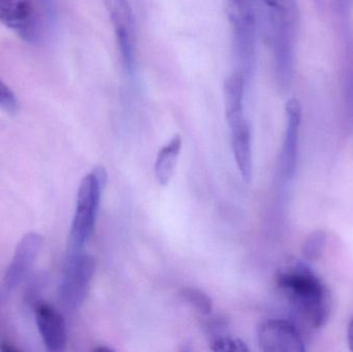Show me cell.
<instances>
[{"label": "cell", "mask_w": 353, "mask_h": 352, "mask_svg": "<svg viewBox=\"0 0 353 352\" xmlns=\"http://www.w3.org/2000/svg\"><path fill=\"white\" fill-rule=\"evenodd\" d=\"M277 284L311 327L325 326L331 312L329 291L310 269L288 267L278 274Z\"/></svg>", "instance_id": "6da1fadb"}, {"label": "cell", "mask_w": 353, "mask_h": 352, "mask_svg": "<svg viewBox=\"0 0 353 352\" xmlns=\"http://www.w3.org/2000/svg\"><path fill=\"white\" fill-rule=\"evenodd\" d=\"M108 181L107 171L95 167L85 176L79 187L76 212L68 238V254L83 251L97 223L101 194Z\"/></svg>", "instance_id": "7a4b0ae2"}, {"label": "cell", "mask_w": 353, "mask_h": 352, "mask_svg": "<svg viewBox=\"0 0 353 352\" xmlns=\"http://www.w3.org/2000/svg\"><path fill=\"white\" fill-rule=\"evenodd\" d=\"M228 14L232 30L234 55L246 80L250 78L256 61L257 16L253 0H228Z\"/></svg>", "instance_id": "3957f363"}, {"label": "cell", "mask_w": 353, "mask_h": 352, "mask_svg": "<svg viewBox=\"0 0 353 352\" xmlns=\"http://www.w3.org/2000/svg\"><path fill=\"white\" fill-rule=\"evenodd\" d=\"M92 256L84 252L68 254L60 284V299L68 310H78L86 300L94 275Z\"/></svg>", "instance_id": "277c9868"}, {"label": "cell", "mask_w": 353, "mask_h": 352, "mask_svg": "<svg viewBox=\"0 0 353 352\" xmlns=\"http://www.w3.org/2000/svg\"><path fill=\"white\" fill-rule=\"evenodd\" d=\"M115 32L116 43L126 70L136 63L137 33L134 14L128 0H101Z\"/></svg>", "instance_id": "5b68a950"}, {"label": "cell", "mask_w": 353, "mask_h": 352, "mask_svg": "<svg viewBox=\"0 0 353 352\" xmlns=\"http://www.w3.org/2000/svg\"><path fill=\"white\" fill-rule=\"evenodd\" d=\"M257 342L265 352L306 351L302 335L296 327L284 320H269L257 329Z\"/></svg>", "instance_id": "8992f818"}, {"label": "cell", "mask_w": 353, "mask_h": 352, "mask_svg": "<svg viewBox=\"0 0 353 352\" xmlns=\"http://www.w3.org/2000/svg\"><path fill=\"white\" fill-rule=\"evenodd\" d=\"M0 21L29 43L39 37L37 12L31 0H0Z\"/></svg>", "instance_id": "52a82bcc"}, {"label": "cell", "mask_w": 353, "mask_h": 352, "mask_svg": "<svg viewBox=\"0 0 353 352\" xmlns=\"http://www.w3.org/2000/svg\"><path fill=\"white\" fill-rule=\"evenodd\" d=\"M41 247V236L34 231L26 234L21 239L4 276L6 291H14L28 275L37 260Z\"/></svg>", "instance_id": "ba28073f"}, {"label": "cell", "mask_w": 353, "mask_h": 352, "mask_svg": "<svg viewBox=\"0 0 353 352\" xmlns=\"http://www.w3.org/2000/svg\"><path fill=\"white\" fill-rule=\"evenodd\" d=\"M286 130L280 156V169L285 179H290L296 172L298 161L299 136L302 123V107L296 99L286 103Z\"/></svg>", "instance_id": "9c48e42d"}, {"label": "cell", "mask_w": 353, "mask_h": 352, "mask_svg": "<svg viewBox=\"0 0 353 352\" xmlns=\"http://www.w3.org/2000/svg\"><path fill=\"white\" fill-rule=\"evenodd\" d=\"M232 132V146L241 177L246 183L252 179V147L250 128L245 114H236L226 118Z\"/></svg>", "instance_id": "30bf717a"}, {"label": "cell", "mask_w": 353, "mask_h": 352, "mask_svg": "<svg viewBox=\"0 0 353 352\" xmlns=\"http://www.w3.org/2000/svg\"><path fill=\"white\" fill-rule=\"evenodd\" d=\"M35 320L48 351H63L68 342V335L61 313L49 304H39L35 309Z\"/></svg>", "instance_id": "8fae6325"}, {"label": "cell", "mask_w": 353, "mask_h": 352, "mask_svg": "<svg viewBox=\"0 0 353 352\" xmlns=\"http://www.w3.org/2000/svg\"><path fill=\"white\" fill-rule=\"evenodd\" d=\"M182 149V138L176 134L165 146L159 150L155 161V177L159 185L167 186L175 174L179 155Z\"/></svg>", "instance_id": "7c38bea8"}, {"label": "cell", "mask_w": 353, "mask_h": 352, "mask_svg": "<svg viewBox=\"0 0 353 352\" xmlns=\"http://www.w3.org/2000/svg\"><path fill=\"white\" fill-rule=\"evenodd\" d=\"M181 295L201 315H210L213 311V302L205 291L194 287H184Z\"/></svg>", "instance_id": "4fadbf2b"}, {"label": "cell", "mask_w": 353, "mask_h": 352, "mask_svg": "<svg viewBox=\"0 0 353 352\" xmlns=\"http://www.w3.org/2000/svg\"><path fill=\"white\" fill-rule=\"evenodd\" d=\"M257 10L280 12L288 16L300 17L296 0H253Z\"/></svg>", "instance_id": "5bb4252c"}, {"label": "cell", "mask_w": 353, "mask_h": 352, "mask_svg": "<svg viewBox=\"0 0 353 352\" xmlns=\"http://www.w3.org/2000/svg\"><path fill=\"white\" fill-rule=\"evenodd\" d=\"M327 245V234L325 231H313L303 245V254L308 260H319L325 252Z\"/></svg>", "instance_id": "9a60e30c"}, {"label": "cell", "mask_w": 353, "mask_h": 352, "mask_svg": "<svg viewBox=\"0 0 353 352\" xmlns=\"http://www.w3.org/2000/svg\"><path fill=\"white\" fill-rule=\"evenodd\" d=\"M213 351H249L248 346L238 338H232L230 335L224 334L217 338L210 340Z\"/></svg>", "instance_id": "2e32d148"}, {"label": "cell", "mask_w": 353, "mask_h": 352, "mask_svg": "<svg viewBox=\"0 0 353 352\" xmlns=\"http://www.w3.org/2000/svg\"><path fill=\"white\" fill-rule=\"evenodd\" d=\"M18 101L10 87L0 80V109L10 114L18 111Z\"/></svg>", "instance_id": "e0dca14e"}, {"label": "cell", "mask_w": 353, "mask_h": 352, "mask_svg": "<svg viewBox=\"0 0 353 352\" xmlns=\"http://www.w3.org/2000/svg\"><path fill=\"white\" fill-rule=\"evenodd\" d=\"M345 101L353 118V72H348L345 79Z\"/></svg>", "instance_id": "ac0fdd59"}, {"label": "cell", "mask_w": 353, "mask_h": 352, "mask_svg": "<svg viewBox=\"0 0 353 352\" xmlns=\"http://www.w3.org/2000/svg\"><path fill=\"white\" fill-rule=\"evenodd\" d=\"M336 6L339 10L340 14L346 18L350 16L353 10V0H335Z\"/></svg>", "instance_id": "d6986e66"}, {"label": "cell", "mask_w": 353, "mask_h": 352, "mask_svg": "<svg viewBox=\"0 0 353 352\" xmlns=\"http://www.w3.org/2000/svg\"><path fill=\"white\" fill-rule=\"evenodd\" d=\"M348 345L350 351H353V318H350L347 328Z\"/></svg>", "instance_id": "ffe728a7"}, {"label": "cell", "mask_w": 353, "mask_h": 352, "mask_svg": "<svg viewBox=\"0 0 353 352\" xmlns=\"http://www.w3.org/2000/svg\"><path fill=\"white\" fill-rule=\"evenodd\" d=\"M0 351L4 352H16L19 351V349H17L16 346H14V345L10 344V343L3 342L0 345Z\"/></svg>", "instance_id": "44dd1931"}, {"label": "cell", "mask_w": 353, "mask_h": 352, "mask_svg": "<svg viewBox=\"0 0 353 352\" xmlns=\"http://www.w3.org/2000/svg\"><path fill=\"white\" fill-rule=\"evenodd\" d=\"M43 6H45L46 10H47L49 14H52L53 12V6H54V0H41Z\"/></svg>", "instance_id": "7402d4cb"}, {"label": "cell", "mask_w": 353, "mask_h": 352, "mask_svg": "<svg viewBox=\"0 0 353 352\" xmlns=\"http://www.w3.org/2000/svg\"><path fill=\"white\" fill-rule=\"evenodd\" d=\"M95 351H107V352H110V351H112V349H109V347H97V349H95Z\"/></svg>", "instance_id": "603a6c76"}]
</instances>
